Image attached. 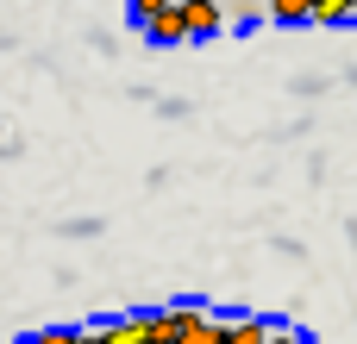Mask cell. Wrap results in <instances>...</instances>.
I'll use <instances>...</instances> for the list:
<instances>
[{"label":"cell","instance_id":"1","mask_svg":"<svg viewBox=\"0 0 357 344\" xmlns=\"http://www.w3.org/2000/svg\"><path fill=\"white\" fill-rule=\"evenodd\" d=\"M169 332H176V344H220V320H207V313H169Z\"/></svg>","mask_w":357,"mask_h":344},{"label":"cell","instance_id":"2","mask_svg":"<svg viewBox=\"0 0 357 344\" xmlns=\"http://www.w3.org/2000/svg\"><path fill=\"white\" fill-rule=\"evenodd\" d=\"M144 38H151V44H182V38H188V13H182V0L163 6V13H151V19H144Z\"/></svg>","mask_w":357,"mask_h":344},{"label":"cell","instance_id":"3","mask_svg":"<svg viewBox=\"0 0 357 344\" xmlns=\"http://www.w3.org/2000/svg\"><path fill=\"white\" fill-rule=\"evenodd\" d=\"M182 13H188V38H213V31H226L220 0H182Z\"/></svg>","mask_w":357,"mask_h":344},{"label":"cell","instance_id":"4","mask_svg":"<svg viewBox=\"0 0 357 344\" xmlns=\"http://www.w3.org/2000/svg\"><path fill=\"white\" fill-rule=\"evenodd\" d=\"M270 326L264 320H220V344H264Z\"/></svg>","mask_w":357,"mask_h":344},{"label":"cell","instance_id":"5","mask_svg":"<svg viewBox=\"0 0 357 344\" xmlns=\"http://www.w3.org/2000/svg\"><path fill=\"white\" fill-rule=\"evenodd\" d=\"M314 6L320 0H270V19L276 25H314Z\"/></svg>","mask_w":357,"mask_h":344},{"label":"cell","instance_id":"6","mask_svg":"<svg viewBox=\"0 0 357 344\" xmlns=\"http://www.w3.org/2000/svg\"><path fill=\"white\" fill-rule=\"evenodd\" d=\"M345 19H357V0H320L314 6V25H345Z\"/></svg>","mask_w":357,"mask_h":344},{"label":"cell","instance_id":"7","mask_svg":"<svg viewBox=\"0 0 357 344\" xmlns=\"http://www.w3.org/2000/svg\"><path fill=\"white\" fill-rule=\"evenodd\" d=\"M126 6H132V19H138V25H144V19H151V13H163V6H176V0H126Z\"/></svg>","mask_w":357,"mask_h":344}]
</instances>
